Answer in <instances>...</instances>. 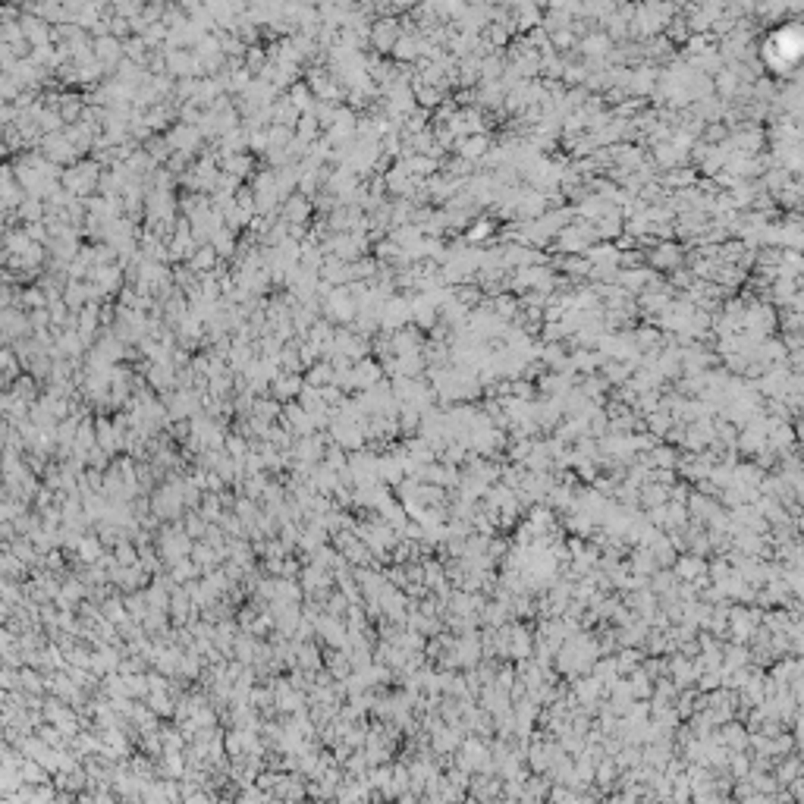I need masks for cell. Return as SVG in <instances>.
<instances>
[{
    "label": "cell",
    "instance_id": "5b68a950",
    "mask_svg": "<svg viewBox=\"0 0 804 804\" xmlns=\"http://www.w3.org/2000/svg\"><path fill=\"white\" fill-rule=\"evenodd\" d=\"M60 116H63V123H75V120H82L85 113V104L79 95H60Z\"/></svg>",
    "mask_w": 804,
    "mask_h": 804
},
{
    "label": "cell",
    "instance_id": "8992f818",
    "mask_svg": "<svg viewBox=\"0 0 804 804\" xmlns=\"http://www.w3.org/2000/svg\"><path fill=\"white\" fill-rule=\"evenodd\" d=\"M302 390H305V383H302V377H295V374H283V377L273 381V393H277L280 399H289V396L302 393Z\"/></svg>",
    "mask_w": 804,
    "mask_h": 804
},
{
    "label": "cell",
    "instance_id": "277c9868",
    "mask_svg": "<svg viewBox=\"0 0 804 804\" xmlns=\"http://www.w3.org/2000/svg\"><path fill=\"white\" fill-rule=\"evenodd\" d=\"M217 258H220L217 248H214L211 242H205V246H198V248H195V255L189 258V267H192L195 273H208L214 264H217Z\"/></svg>",
    "mask_w": 804,
    "mask_h": 804
},
{
    "label": "cell",
    "instance_id": "3957f363",
    "mask_svg": "<svg viewBox=\"0 0 804 804\" xmlns=\"http://www.w3.org/2000/svg\"><path fill=\"white\" fill-rule=\"evenodd\" d=\"M161 550H164V556L170 559V563H179V559H185V550H192V540L185 538V534L167 531L164 540H161Z\"/></svg>",
    "mask_w": 804,
    "mask_h": 804
},
{
    "label": "cell",
    "instance_id": "9c48e42d",
    "mask_svg": "<svg viewBox=\"0 0 804 804\" xmlns=\"http://www.w3.org/2000/svg\"><path fill=\"white\" fill-rule=\"evenodd\" d=\"M208 242H211V246L217 248V255H232V252H236V239H232V226H230V230H226V226H217V230H214V236L208 239Z\"/></svg>",
    "mask_w": 804,
    "mask_h": 804
},
{
    "label": "cell",
    "instance_id": "6da1fadb",
    "mask_svg": "<svg viewBox=\"0 0 804 804\" xmlns=\"http://www.w3.org/2000/svg\"><path fill=\"white\" fill-rule=\"evenodd\" d=\"M399 38H402V22L396 19V16H381V19L371 22V44H374L381 54H390Z\"/></svg>",
    "mask_w": 804,
    "mask_h": 804
},
{
    "label": "cell",
    "instance_id": "52a82bcc",
    "mask_svg": "<svg viewBox=\"0 0 804 804\" xmlns=\"http://www.w3.org/2000/svg\"><path fill=\"white\" fill-rule=\"evenodd\" d=\"M418 48H421V44L415 42V35H412V32H405V35H402V38H399V42H396V48H393V57H396V60H399V63H402V60L409 63V60H415V57H418Z\"/></svg>",
    "mask_w": 804,
    "mask_h": 804
},
{
    "label": "cell",
    "instance_id": "7a4b0ae2",
    "mask_svg": "<svg viewBox=\"0 0 804 804\" xmlns=\"http://www.w3.org/2000/svg\"><path fill=\"white\" fill-rule=\"evenodd\" d=\"M308 214H311V201H308V195H289L283 205H280V217H283V223L286 226H302L308 220Z\"/></svg>",
    "mask_w": 804,
    "mask_h": 804
},
{
    "label": "cell",
    "instance_id": "ba28073f",
    "mask_svg": "<svg viewBox=\"0 0 804 804\" xmlns=\"http://www.w3.org/2000/svg\"><path fill=\"white\" fill-rule=\"evenodd\" d=\"M355 377H358V387H374V383L381 381V365H374L371 358L358 361V365H355Z\"/></svg>",
    "mask_w": 804,
    "mask_h": 804
}]
</instances>
